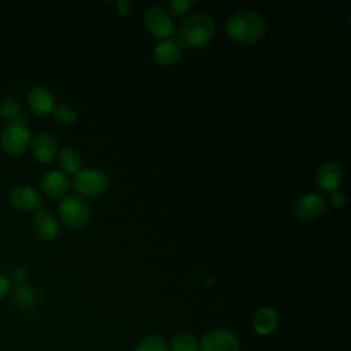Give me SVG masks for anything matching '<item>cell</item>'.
Masks as SVG:
<instances>
[{
  "instance_id": "obj_24",
  "label": "cell",
  "mask_w": 351,
  "mask_h": 351,
  "mask_svg": "<svg viewBox=\"0 0 351 351\" xmlns=\"http://www.w3.org/2000/svg\"><path fill=\"white\" fill-rule=\"evenodd\" d=\"M329 200H330V204H332L336 210H343L344 206H346V203H347L346 195H344L343 192H340V191L332 192Z\"/></svg>"
},
{
  "instance_id": "obj_2",
  "label": "cell",
  "mask_w": 351,
  "mask_h": 351,
  "mask_svg": "<svg viewBox=\"0 0 351 351\" xmlns=\"http://www.w3.org/2000/svg\"><path fill=\"white\" fill-rule=\"evenodd\" d=\"M215 32L214 21L204 12H196L186 16L178 29V41L182 47L200 48L208 44Z\"/></svg>"
},
{
  "instance_id": "obj_27",
  "label": "cell",
  "mask_w": 351,
  "mask_h": 351,
  "mask_svg": "<svg viewBox=\"0 0 351 351\" xmlns=\"http://www.w3.org/2000/svg\"><path fill=\"white\" fill-rule=\"evenodd\" d=\"M26 278H27V271H26L23 267H18V269L15 270V281H16L18 284H25Z\"/></svg>"
},
{
  "instance_id": "obj_17",
  "label": "cell",
  "mask_w": 351,
  "mask_h": 351,
  "mask_svg": "<svg viewBox=\"0 0 351 351\" xmlns=\"http://www.w3.org/2000/svg\"><path fill=\"white\" fill-rule=\"evenodd\" d=\"M12 303L22 311H30L37 304V295L33 288L25 284H18L11 289Z\"/></svg>"
},
{
  "instance_id": "obj_7",
  "label": "cell",
  "mask_w": 351,
  "mask_h": 351,
  "mask_svg": "<svg viewBox=\"0 0 351 351\" xmlns=\"http://www.w3.org/2000/svg\"><path fill=\"white\" fill-rule=\"evenodd\" d=\"M145 27L158 38H169L174 32V25L167 10L160 5H149L143 15Z\"/></svg>"
},
{
  "instance_id": "obj_25",
  "label": "cell",
  "mask_w": 351,
  "mask_h": 351,
  "mask_svg": "<svg viewBox=\"0 0 351 351\" xmlns=\"http://www.w3.org/2000/svg\"><path fill=\"white\" fill-rule=\"evenodd\" d=\"M10 291H11L10 280L0 274V300H1L3 298H5V295H7Z\"/></svg>"
},
{
  "instance_id": "obj_15",
  "label": "cell",
  "mask_w": 351,
  "mask_h": 351,
  "mask_svg": "<svg viewBox=\"0 0 351 351\" xmlns=\"http://www.w3.org/2000/svg\"><path fill=\"white\" fill-rule=\"evenodd\" d=\"M32 151L37 160H40L43 163H48L58 154L56 141L52 136H49L47 133H40L32 141Z\"/></svg>"
},
{
  "instance_id": "obj_4",
  "label": "cell",
  "mask_w": 351,
  "mask_h": 351,
  "mask_svg": "<svg viewBox=\"0 0 351 351\" xmlns=\"http://www.w3.org/2000/svg\"><path fill=\"white\" fill-rule=\"evenodd\" d=\"M59 215L70 228H82L88 223L90 211L85 200L77 195H64L59 202Z\"/></svg>"
},
{
  "instance_id": "obj_23",
  "label": "cell",
  "mask_w": 351,
  "mask_h": 351,
  "mask_svg": "<svg viewBox=\"0 0 351 351\" xmlns=\"http://www.w3.org/2000/svg\"><path fill=\"white\" fill-rule=\"evenodd\" d=\"M192 5H193L192 0H171L169 4L170 11L176 16H182L184 14H186Z\"/></svg>"
},
{
  "instance_id": "obj_3",
  "label": "cell",
  "mask_w": 351,
  "mask_h": 351,
  "mask_svg": "<svg viewBox=\"0 0 351 351\" xmlns=\"http://www.w3.org/2000/svg\"><path fill=\"white\" fill-rule=\"evenodd\" d=\"M1 147L10 155H22L30 145V130L22 119L10 121L1 132Z\"/></svg>"
},
{
  "instance_id": "obj_18",
  "label": "cell",
  "mask_w": 351,
  "mask_h": 351,
  "mask_svg": "<svg viewBox=\"0 0 351 351\" xmlns=\"http://www.w3.org/2000/svg\"><path fill=\"white\" fill-rule=\"evenodd\" d=\"M58 162H59V166L67 173H78L82 165V159L80 154L73 148H63L58 154Z\"/></svg>"
},
{
  "instance_id": "obj_5",
  "label": "cell",
  "mask_w": 351,
  "mask_h": 351,
  "mask_svg": "<svg viewBox=\"0 0 351 351\" xmlns=\"http://www.w3.org/2000/svg\"><path fill=\"white\" fill-rule=\"evenodd\" d=\"M107 186V176L97 169L80 170L73 180V188L75 189V192L86 197H93L104 193Z\"/></svg>"
},
{
  "instance_id": "obj_9",
  "label": "cell",
  "mask_w": 351,
  "mask_h": 351,
  "mask_svg": "<svg viewBox=\"0 0 351 351\" xmlns=\"http://www.w3.org/2000/svg\"><path fill=\"white\" fill-rule=\"evenodd\" d=\"M11 204L21 211H38L43 199L30 185H15L8 192Z\"/></svg>"
},
{
  "instance_id": "obj_11",
  "label": "cell",
  "mask_w": 351,
  "mask_h": 351,
  "mask_svg": "<svg viewBox=\"0 0 351 351\" xmlns=\"http://www.w3.org/2000/svg\"><path fill=\"white\" fill-rule=\"evenodd\" d=\"M184 52V47L182 44L178 41V38H174V37H169V38H165L162 40L154 49V60L158 63V64H162V66H169V64H173L176 63L181 55Z\"/></svg>"
},
{
  "instance_id": "obj_1",
  "label": "cell",
  "mask_w": 351,
  "mask_h": 351,
  "mask_svg": "<svg viewBox=\"0 0 351 351\" xmlns=\"http://www.w3.org/2000/svg\"><path fill=\"white\" fill-rule=\"evenodd\" d=\"M226 32L237 43L255 44L266 32V21L254 10H239L228 18Z\"/></svg>"
},
{
  "instance_id": "obj_26",
  "label": "cell",
  "mask_w": 351,
  "mask_h": 351,
  "mask_svg": "<svg viewBox=\"0 0 351 351\" xmlns=\"http://www.w3.org/2000/svg\"><path fill=\"white\" fill-rule=\"evenodd\" d=\"M130 7H132V4H130V1H128V0H119V1L117 3L118 14H119V15H122V16H125V15H128V14H129Z\"/></svg>"
},
{
  "instance_id": "obj_20",
  "label": "cell",
  "mask_w": 351,
  "mask_h": 351,
  "mask_svg": "<svg viewBox=\"0 0 351 351\" xmlns=\"http://www.w3.org/2000/svg\"><path fill=\"white\" fill-rule=\"evenodd\" d=\"M134 351H167V343L158 335H149L136 346Z\"/></svg>"
},
{
  "instance_id": "obj_16",
  "label": "cell",
  "mask_w": 351,
  "mask_h": 351,
  "mask_svg": "<svg viewBox=\"0 0 351 351\" xmlns=\"http://www.w3.org/2000/svg\"><path fill=\"white\" fill-rule=\"evenodd\" d=\"M278 324L277 311L271 307H261L256 310L252 318V325L256 333L259 335H269L271 333Z\"/></svg>"
},
{
  "instance_id": "obj_13",
  "label": "cell",
  "mask_w": 351,
  "mask_h": 351,
  "mask_svg": "<svg viewBox=\"0 0 351 351\" xmlns=\"http://www.w3.org/2000/svg\"><path fill=\"white\" fill-rule=\"evenodd\" d=\"M43 192L49 197L64 196L70 188V180L66 173L59 170H52L47 173L40 184Z\"/></svg>"
},
{
  "instance_id": "obj_14",
  "label": "cell",
  "mask_w": 351,
  "mask_h": 351,
  "mask_svg": "<svg viewBox=\"0 0 351 351\" xmlns=\"http://www.w3.org/2000/svg\"><path fill=\"white\" fill-rule=\"evenodd\" d=\"M33 228L43 240H53L59 233V225L52 214L45 210L36 211L33 217Z\"/></svg>"
},
{
  "instance_id": "obj_8",
  "label": "cell",
  "mask_w": 351,
  "mask_h": 351,
  "mask_svg": "<svg viewBox=\"0 0 351 351\" xmlns=\"http://www.w3.org/2000/svg\"><path fill=\"white\" fill-rule=\"evenodd\" d=\"M328 200L321 193L308 192L299 196L293 204V213L303 221H310L325 213Z\"/></svg>"
},
{
  "instance_id": "obj_19",
  "label": "cell",
  "mask_w": 351,
  "mask_h": 351,
  "mask_svg": "<svg viewBox=\"0 0 351 351\" xmlns=\"http://www.w3.org/2000/svg\"><path fill=\"white\" fill-rule=\"evenodd\" d=\"M171 351H199L197 339L189 332L177 333L170 343Z\"/></svg>"
},
{
  "instance_id": "obj_10",
  "label": "cell",
  "mask_w": 351,
  "mask_h": 351,
  "mask_svg": "<svg viewBox=\"0 0 351 351\" xmlns=\"http://www.w3.org/2000/svg\"><path fill=\"white\" fill-rule=\"evenodd\" d=\"M315 181H317V185L319 186V189H322L324 192L332 193V192L337 191V188L340 186V184L343 181V170H341L340 165H337L336 162H332V160L324 162L317 170Z\"/></svg>"
},
{
  "instance_id": "obj_22",
  "label": "cell",
  "mask_w": 351,
  "mask_h": 351,
  "mask_svg": "<svg viewBox=\"0 0 351 351\" xmlns=\"http://www.w3.org/2000/svg\"><path fill=\"white\" fill-rule=\"evenodd\" d=\"M18 111H19V107L12 99L5 97L0 101V117L1 118L12 121V119H15Z\"/></svg>"
},
{
  "instance_id": "obj_6",
  "label": "cell",
  "mask_w": 351,
  "mask_h": 351,
  "mask_svg": "<svg viewBox=\"0 0 351 351\" xmlns=\"http://www.w3.org/2000/svg\"><path fill=\"white\" fill-rule=\"evenodd\" d=\"M237 336L226 328H214L208 330L199 343L200 351H239Z\"/></svg>"
},
{
  "instance_id": "obj_21",
  "label": "cell",
  "mask_w": 351,
  "mask_h": 351,
  "mask_svg": "<svg viewBox=\"0 0 351 351\" xmlns=\"http://www.w3.org/2000/svg\"><path fill=\"white\" fill-rule=\"evenodd\" d=\"M52 114L60 123H73L77 118L75 110L69 104H58L53 107Z\"/></svg>"
},
{
  "instance_id": "obj_12",
  "label": "cell",
  "mask_w": 351,
  "mask_h": 351,
  "mask_svg": "<svg viewBox=\"0 0 351 351\" xmlns=\"http://www.w3.org/2000/svg\"><path fill=\"white\" fill-rule=\"evenodd\" d=\"M53 101H55V99H53L52 92L47 86H43V85H37V86L32 88L27 95V104H29L30 110L37 115L49 114L55 107Z\"/></svg>"
}]
</instances>
